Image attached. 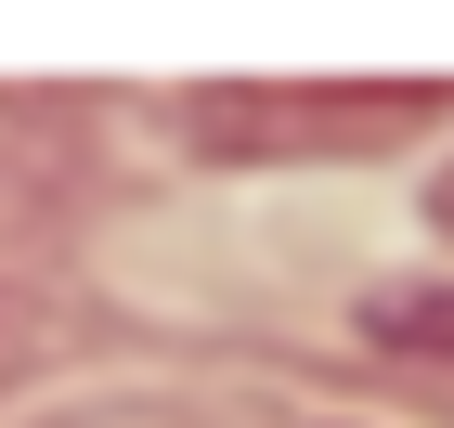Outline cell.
<instances>
[{"label":"cell","mask_w":454,"mask_h":428,"mask_svg":"<svg viewBox=\"0 0 454 428\" xmlns=\"http://www.w3.org/2000/svg\"><path fill=\"white\" fill-rule=\"evenodd\" d=\"M454 117V78H247V91H195L182 130L208 156L286 169V156H389Z\"/></svg>","instance_id":"6da1fadb"}]
</instances>
